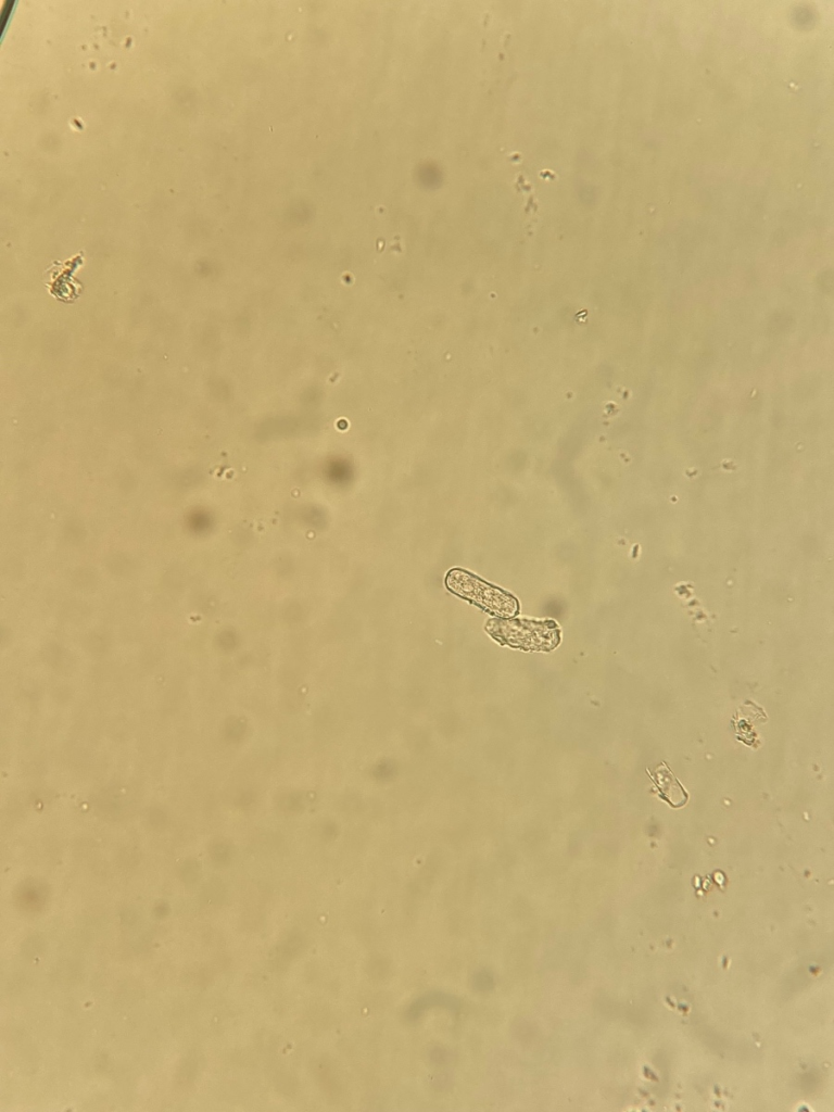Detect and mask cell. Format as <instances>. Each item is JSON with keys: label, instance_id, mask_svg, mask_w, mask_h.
I'll use <instances>...</instances> for the list:
<instances>
[{"label": "cell", "instance_id": "cell-1", "mask_svg": "<svg viewBox=\"0 0 834 1112\" xmlns=\"http://www.w3.org/2000/svg\"><path fill=\"white\" fill-rule=\"evenodd\" d=\"M445 582L453 593L476 603L498 617H511L518 611V604L513 595L488 584L467 571L453 569L447 573Z\"/></svg>", "mask_w": 834, "mask_h": 1112}, {"label": "cell", "instance_id": "cell-2", "mask_svg": "<svg viewBox=\"0 0 834 1112\" xmlns=\"http://www.w3.org/2000/svg\"><path fill=\"white\" fill-rule=\"evenodd\" d=\"M486 629L494 637L526 649H551L558 642L554 622L529 620H491Z\"/></svg>", "mask_w": 834, "mask_h": 1112}]
</instances>
